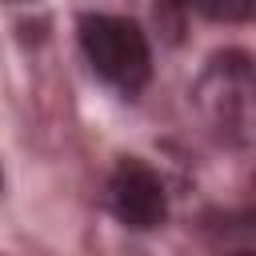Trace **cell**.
<instances>
[{"label": "cell", "instance_id": "277c9868", "mask_svg": "<svg viewBox=\"0 0 256 256\" xmlns=\"http://www.w3.org/2000/svg\"><path fill=\"white\" fill-rule=\"evenodd\" d=\"M168 4H192L196 12L216 16V20H240L256 8V0H168Z\"/></svg>", "mask_w": 256, "mask_h": 256}, {"label": "cell", "instance_id": "5b68a950", "mask_svg": "<svg viewBox=\"0 0 256 256\" xmlns=\"http://www.w3.org/2000/svg\"><path fill=\"white\" fill-rule=\"evenodd\" d=\"M232 256H256V252H232Z\"/></svg>", "mask_w": 256, "mask_h": 256}, {"label": "cell", "instance_id": "6da1fadb", "mask_svg": "<svg viewBox=\"0 0 256 256\" xmlns=\"http://www.w3.org/2000/svg\"><path fill=\"white\" fill-rule=\"evenodd\" d=\"M192 108L212 140L228 148L256 144V60L240 48L208 56L192 84Z\"/></svg>", "mask_w": 256, "mask_h": 256}, {"label": "cell", "instance_id": "8992f818", "mask_svg": "<svg viewBox=\"0 0 256 256\" xmlns=\"http://www.w3.org/2000/svg\"><path fill=\"white\" fill-rule=\"evenodd\" d=\"M252 196H256V180H252Z\"/></svg>", "mask_w": 256, "mask_h": 256}, {"label": "cell", "instance_id": "3957f363", "mask_svg": "<svg viewBox=\"0 0 256 256\" xmlns=\"http://www.w3.org/2000/svg\"><path fill=\"white\" fill-rule=\"evenodd\" d=\"M108 208L120 224L128 228H160L168 220V192H164V180L136 156L120 160L108 176Z\"/></svg>", "mask_w": 256, "mask_h": 256}, {"label": "cell", "instance_id": "7a4b0ae2", "mask_svg": "<svg viewBox=\"0 0 256 256\" xmlns=\"http://www.w3.org/2000/svg\"><path fill=\"white\" fill-rule=\"evenodd\" d=\"M80 48H84L92 72L104 76L120 92H140L152 72L148 36L140 32L136 20L88 12V16H80Z\"/></svg>", "mask_w": 256, "mask_h": 256}]
</instances>
